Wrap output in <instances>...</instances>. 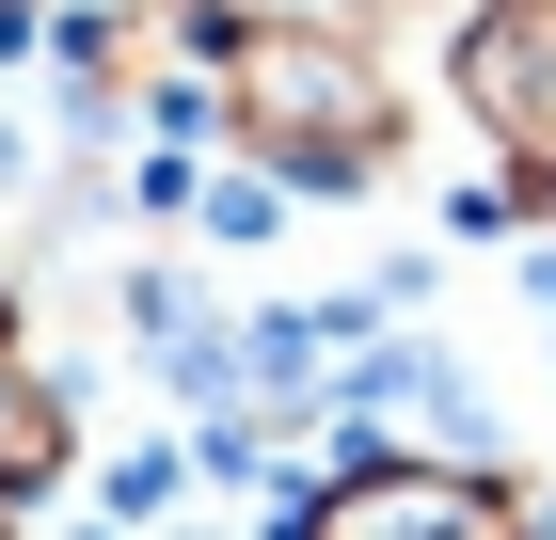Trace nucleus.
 <instances>
[{"label": "nucleus", "instance_id": "7ed1b4c3", "mask_svg": "<svg viewBox=\"0 0 556 540\" xmlns=\"http://www.w3.org/2000/svg\"><path fill=\"white\" fill-rule=\"evenodd\" d=\"M270 540H525L509 461H318L287 477Z\"/></svg>", "mask_w": 556, "mask_h": 540}, {"label": "nucleus", "instance_id": "1a4fd4ad", "mask_svg": "<svg viewBox=\"0 0 556 540\" xmlns=\"http://www.w3.org/2000/svg\"><path fill=\"white\" fill-rule=\"evenodd\" d=\"M0 350H33V334H16V271H0Z\"/></svg>", "mask_w": 556, "mask_h": 540}, {"label": "nucleus", "instance_id": "9b49d317", "mask_svg": "<svg viewBox=\"0 0 556 540\" xmlns=\"http://www.w3.org/2000/svg\"><path fill=\"white\" fill-rule=\"evenodd\" d=\"M0 540H16V508H0Z\"/></svg>", "mask_w": 556, "mask_h": 540}, {"label": "nucleus", "instance_id": "f257e3e1", "mask_svg": "<svg viewBox=\"0 0 556 540\" xmlns=\"http://www.w3.org/2000/svg\"><path fill=\"white\" fill-rule=\"evenodd\" d=\"M207 127H223V160H255L287 208H334V191H382L414 160V80L350 16L223 0L207 16Z\"/></svg>", "mask_w": 556, "mask_h": 540}, {"label": "nucleus", "instance_id": "20e7f679", "mask_svg": "<svg viewBox=\"0 0 556 540\" xmlns=\"http://www.w3.org/2000/svg\"><path fill=\"white\" fill-rule=\"evenodd\" d=\"M64 477H80V381L0 350V508H48Z\"/></svg>", "mask_w": 556, "mask_h": 540}, {"label": "nucleus", "instance_id": "0eeeda50", "mask_svg": "<svg viewBox=\"0 0 556 540\" xmlns=\"http://www.w3.org/2000/svg\"><path fill=\"white\" fill-rule=\"evenodd\" d=\"M302 16H350V33H382V48H397L414 16H445V0H302Z\"/></svg>", "mask_w": 556, "mask_h": 540}, {"label": "nucleus", "instance_id": "9d476101", "mask_svg": "<svg viewBox=\"0 0 556 540\" xmlns=\"http://www.w3.org/2000/svg\"><path fill=\"white\" fill-rule=\"evenodd\" d=\"M33 16H112V0H33Z\"/></svg>", "mask_w": 556, "mask_h": 540}, {"label": "nucleus", "instance_id": "39448f33", "mask_svg": "<svg viewBox=\"0 0 556 540\" xmlns=\"http://www.w3.org/2000/svg\"><path fill=\"white\" fill-rule=\"evenodd\" d=\"M191 223H207V254H255V239H270V223H287V191H270V175H255V160H223V175H207V191H191Z\"/></svg>", "mask_w": 556, "mask_h": 540}, {"label": "nucleus", "instance_id": "6e6552de", "mask_svg": "<svg viewBox=\"0 0 556 540\" xmlns=\"http://www.w3.org/2000/svg\"><path fill=\"white\" fill-rule=\"evenodd\" d=\"M525 540H556V477H525Z\"/></svg>", "mask_w": 556, "mask_h": 540}, {"label": "nucleus", "instance_id": "423d86ee", "mask_svg": "<svg viewBox=\"0 0 556 540\" xmlns=\"http://www.w3.org/2000/svg\"><path fill=\"white\" fill-rule=\"evenodd\" d=\"M175 477H191L175 445H128L112 477H96V508H112V525H160V508H175Z\"/></svg>", "mask_w": 556, "mask_h": 540}, {"label": "nucleus", "instance_id": "f03ea898", "mask_svg": "<svg viewBox=\"0 0 556 540\" xmlns=\"http://www.w3.org/2000/svg\"><path fill=\"white\" fill-rule=\"evenodd\" d=\"M429 80L477 127V175L556 191V0H445L429 16Z\"/></svg>", "mask_w": 556, "mask_h": 540}]
</instances>
